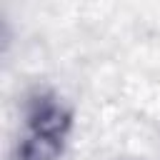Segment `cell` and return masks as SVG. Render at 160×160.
Listing matches in <instances>:
<instances>
[{"label": "cell", "instance_id": "obj_1", "mask_svg": "<svg viewBox=\"0 0 160 160\" xmlns=\"http://www.w3.org/2000/svg\"><path fill=\"white\" fill-rule=\"evenodd\" d=\"M68 115L65 110L48 98L32 100L28 110V128L30 135L20 148L22 160H48L60 150V142L68 130Z\"/></svg>", "mask_w": 160, "mask_h": 160}]
</instances>
